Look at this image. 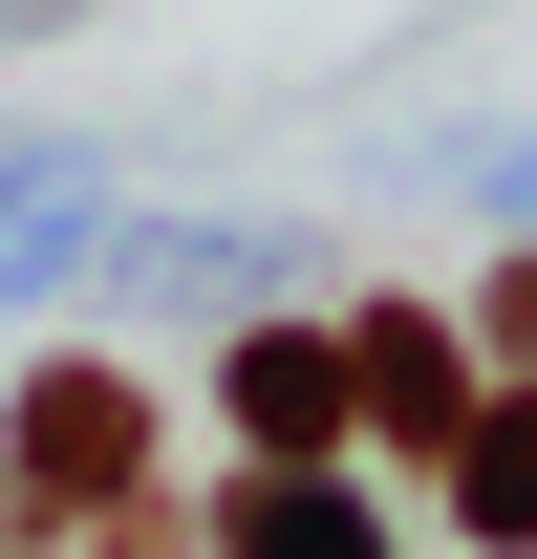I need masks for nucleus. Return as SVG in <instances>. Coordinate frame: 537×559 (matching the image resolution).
I'll use <instances>...</instances> for the list:
<instances>
[{
    "instance_id": "f257e3e1",
    "label": "nucleus",
    "mask_w": 537,
    "mask_h": 559,
    "mask_svg": "<svg viewBox=\"0 0 537 559\" xmlns=\"http://www.w3.org/2000/svg\"><path fill=\"white\" fill-rule=\"evenodd\" d=\"M130 474H151V409L108 366H44L22 388V495H130Z\"/></svg>"
},
{
    "instance_id": "f03ea898",
    "label": "nucleus",
    "mask_w": 537,
    "mask_h": 559,
    "mask_svg": "<svg viewBox=\"0 0 537 559\" xmlns=\"http://www.w3.org/2000/svg\"><path fill=\"white\" fill-rule=\"evenodd\" d=\"M344 409H366V345H237V430L259 452H323Z\"/></svg>"
},
{
    "instance_id": "7ed1b4c3",
    "label": "nucleus",
    "mask_w": 537,
    "mask_h": 559,
    "mask_svg": "<svg viewBox=\"0 0 537 559\" xmlns=\"http://www.w3.org/2000/svg\"><path fill=\"white\" fill-rule=\"evenodd\" d=\"M366 430H408V452H473V388L430 323H366Z\"/></svg>"
},
{
    "instance_id": "20e7f679",
    "label": "nucleus",
    "mask_w": 537,
    "mask_h": 559,
    "mask_svg": "<svg viewBox=\"0 0 537 559\" xmlns=\"http://www.w3.org/2000/svg\"><path fill=\"white\" fill-rule=\"evenodd\" d=\"M452 516H473V538H537V409H473V452H452Z\"/></svg>"
},
{
    "instance_id": "39448f33",
    "label": "nucleus",
    "mask_w": 537,
    "mask_h": 559,
    "mask_svg": "<svg viewBox=\"0 0 537 559\" xmlns=\"http://www.w3.org/2000/svg\"><path fill=\"white\" fill-rule=\"evenodd\" d=\"M494 345H516V366H537V259H516V280H494Z\"/></svg>"
},
{
    "instance_id": "423d86ee",
    "label": "nucleus",
    "mask_w": 537,
    "mask_h": 559,
    "mask_svg": "<svg viewBox=\"0 0 537 559\" xmlns=\"http://www.w3.org/2000/svg\"><path fill=\"white\" fill-rule=\"evenodd\" d=\"M22 22H44V0H22Z\"/></svg>"
}]
</instances>
